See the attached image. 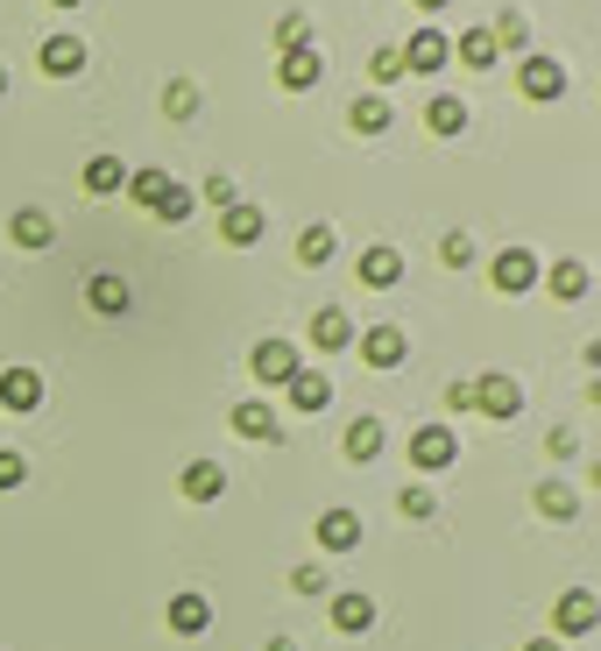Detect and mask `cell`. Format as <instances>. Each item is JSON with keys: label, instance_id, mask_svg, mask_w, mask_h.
I'll list each match as a JSON object with an SVG mask.
<instances>
[{"label": "cell", "instance_id": "obj_20", "mask_svg": "<svg viewBox=\"0 0 601 651\" xmlns=\"http://www.w3.org/2000/svg\"><path fill=\"white\" fill-rule=\"evenodd\" d=\"M283 390H290V411H325V404H333V382H325L319 369H298Z\"/></svg>", "mask_w": 601, "mask_h": 651}, {"label": "cell", "instance_id": "obj_24", "mask_svg": "<svg viewBox=\"0 0 601 651\" xmlns=\"http://www.w3.org/2000/svg\"><path fill=\"white\" fill-rule=\"evenodd\" d=\"M468 100H453V92H439L432 107H424V128H432V136H468Z\"/></svg>", "mask_w": 601, "mask_h": 651}, {"label": "cell", "instance_id": "obj_8", "mask_svg": "<svg viewBox=\"0 0 601 651\" xmlns=\"http://www.w3.org/2000/svg\"><path fill=\"white\" fill-rule=\"evenodd\" d=\"M361 361H368V369H403V361H411L403 326H368V333H361Z\"/></svg>", "mask_w": 601, "mask_h": 651}, {"label": "cell", "instance_id": "obj_26", "mask_svg": "<svg viewBox=\"0 0 601 651\" xmlns=\"http://www.w3.org/2000/svg\"><path fill=\"white\" fill-rule=\"evenodd\" d=\"M234 432L241 439H277L283 425H277V411H269L262 397H248V404H234Z\"/></svg>", "mask_w": 601, "mask_h": 651}, {"label": "cell", "instance_id": "obj_3", "mask_svg": "<svg viewBox=\"0 0 601 651\" xmlns=\"http://www.w3.org/2000/svg\"><path fill=\"white\" fill-rule=\"evenodd\" d=\"M489 283H495L502 298H523V291L538 283V256H531L523 241H510V248H502V256L489 262Z\"/></svg>", "mask_w": 601, "mask_h": 651}, {"label": "cell", "instance_id": "obj_40", "mask_svg": "<svg viewBox=\"0 0 601 651\" xmlns=\"http://www.w3.org/2000/svg\"><path fill=\"white\" fill-rule=\"evenodd\" d=\"M545 453H552V461H573V453H580L573 425H552V432H545Z\"/></svg>", "mask_w": 601, "mask_h": 651}, {"label": "cell", "instance_id": "obj_16", "mask_svg": "<svg viewBox=\"0 0 601 651\" xmlns=\"http://www.w3.org/2000/svg\"><path fill=\"white\" fill-rule=\"evenodd\" d=\"M170 630H178V638H206V630H212V602L191 595V588H184V595H170Z\"/></svg>", "mask_w": 601, "mask_h": 651}, {"label": "cell", "instance_id": "obj_14", "mask_svg": "<svg viewBox=\"0 0 601 651\" xmlns=\"http://www.w3.org/2000/svg\"><path fill=\"white\" fill-rule=\"evenodd\" d=\"M178 489L191 495V503H220V495H227V468H220V461H191V468L178 474Z\"/></svg>", "mask_w": 601, "mask_h": 651}, {"label": "cell", "instance_id": "obj_50", "mask_svg": "<svg viewBox=\"0 0 601 651\" xmlns=\"http://www.w3.org/2000/svg\"><path fill=\"white\" fill-rule=\"evenodd\" d=\"M594 489H601V461H594Z\"/></svg>", "mask_w": 601, "mask_h": 651}, {"label": "cell", "instance_id": "obj_35", "mask_svg": "<svg viewBox=\"0 0 601 651\" xmlns=\"http://www.w3.org/2000/svg\"><path fill=\"white\" fill-rule=\"evenodd\" d=\"M290 588H298V595H325V588H333V573H325V567H312V560H304L298 573H290Z\"/></svg>", "mask_w": 601, "mask_h": 651}, {"label": "cell", "instance_id": "obj_39", "mask_svg": "<svg viewBox=\"0 0 601 651\" xmlns=\"http://www.w3.org/2000/svg\"><path fill=\"white\" fill-rule=\"evenodd\" d=\"M206 199H212V206H220V213H227V206H241V184H234V178H227V170H220V178H206Z\"/></svg>", "mask_w": 601, "mask_h": 651}, {"label": "cell", "instance_id": "obj_30", "mask_svg": "<svg viewBox=\"0 0 601 651\" xmlns=\"http://www.w3.org/2000/svg\"><path fill=\"white\" fill-rule=\"evenodd\" d=\"M86 298H92V312H107V319H113V312H128V304H134V291H128L121 277H92V283H86Z\"/></svg>", "mask_w": 601, "mask_h": 651}, {"label": "cell", "instance_id": "obj_47", "mask_svg": "<svg viewBox=\"0 0 601 651\" xmlns=\"http://www.w3.org/2000/svg\"><path fill=\"white\" fill-rule=\"evenodd\" d=\"M269 651H298V644H290V638H269Z\"/></svg>", "mask_w": 601, "mask_h": 651}, {"label": "cell", "instance_id": "obj_10", "mask_svg": "<svg viewBox=\"0 0 601 651\" xmlns=\"http://www.w3.org/2000/svg\"><path fill=\"white\" fill-rule=\"evenodd\" d=\"M361 283H368V291H397V283H403V248H390V241L361 248Z\"/></svg>", "mask_w": 601, "mask_h": 651}, {"label": "cell", "instance_id": "obj_15", "mask_svg": "<svg viewBox=\"0 0 601 651\" xmlns=\"http://www.w3.org/2000/svg\"><path fill=\"white\" fill-rule=\"evenodd\" d=\"M538 517H552V524H573L580 517V495H573V482H559V474H545V482H538Z\"/></svg>", "mask_w": 601, "mask_h": 651}, {"label": "cell", "instance_id": "obj_27", "mask_svg": "<svg viewBox=\"0 0 601 651\" xmlns=\"http://www.w3.org/2000/svg\"><path fill=\"white\" fill-rule=\"evenodd\" d=\"M220 234L234 241V248H256V241H262V213H256V206H227V213H220Z\"/></svg>", "mask_w": 601, "mask_h": 651}, {"label": "cell", "instance_id": "obj_6", "mask_svg": "<svg viewBox=\"0 0 601 651\" xmlns=\"http://www.w3.org/2000/svg\"><path fill=\"white\" fill-rule=\"evenodd\" d=\"M474 411H481V418H517V411H523V382L502 375V369L481 375V382H474Z\"/></svg>", "mask_w": 601, "mask_h": 651}, {"label": "cell", "instance_id": "obj_28", "mask_svg": "<svg viewBox=\"0 0 601 651\" xmlns=\"http://www.w3.org/2000/svg\"><path fill=\"white\" fill-rule=\"evenodd\" d=\"M453 57H460V64H468V71H495V36L489 29H468V36H460V43H453Z\"/></svg>", "mask_w": 601, "mask_h": 651}, {"label": "cell", "instance_id": "obj_18", "mask_svg": "<svg viewBox=\"0 0 601 651\" xmlns=\"http://www.w3.org/2000/svg\"><path fill=\"white\" fill-rule=\"evenodd\" d=\"M545 291L559 298V304H580L588 298V262H573V256H559L552 270H545Z\"/></svg>", "mask_w": 601, "mask_h": 651}, {"label": "cell", "instance_id": "obj_17", "mask_svg": "<svg viewBox=\"0 0 601 651\" xmlns=\"http://www.w3.org/2000/svg\"><path fill=\"white\" fill-rule=\"evenodd\" d=\"M43 404V375L36 369H8L0 375V411H36Z\"/></svg>", "mask_w": 601, "mask_h": 651}, {"label": "cell", "instance_id": "obj_34", "mask_svg": "<svg viewBox=\"0 0 601 651\" xmlns=\"http://www.w3.org/2000/svg\"><path fill=\"white\" fill-rule=\"evenodd\" d=\"M439 262H445V270H468V262H474V234H460V227H453V234H439Z\"/></svg>", "mask_w": 601, "mask_h": 651}, {"label": "cell", "instance_id": "obj_12", "mask_svg": "<svg viewBox=\"0 0 601 651\" xmlns=\"http://www.w3.org/2000/svg\"><path fill=\"white\" fill-rule=\"evenodd\" d=\"M382 447H390V425H382V418H354V425H347V461L354 468L382 461Z\"/></svg>", "mask_w": 601, "mask_h": 651}, {"label": "cell", "instance_id": "obj_25", "mask_svg": "<svg viewBox=\"0 0 601 651\" xmlns=\"http://www.w3.org/2000/svg\"><path fill=\"white\" fill-rule=\"evenodd\" d=\"M43 71H50V79L86 71V43H79V36H50V43H43Z\"/></svg>", "mask_w": 601, "mask_h": 651}, {"label": "cell", "instance_id": "obj_19", "mask_svg": "<svg viewBox=\"0 0 601 651\" xmlns=\"http://www.w3.org/2000/svg\"><path fill=\"white\" fill-rule=\"evenodd\" d=\"M489 36H495V50H510V57H531V14H523V8H502L495 22H489Z\"/></svg>", "mask_w": 601, "mask_h": 651}, {"label": "cell", "instance_id": "obj_49", "mask_svg": "<svg viewBox=\"0 0 601 651\" xmlns=\"http://www.w3.org/2000/svg\"><path fill=\"white\" fill-rule=\"evenodd\" d=\"M50 8H86V0H50Z\"/></svg>", "mask_w": 601, "mask_h": 651}, {"label": "cell", "instance_id": "obj_13", "mask_svg": "<svg viewBox=\"0 0 601 651\" xmlns=\"http://www.w3.org/2000/svg\"><path fill=\"white\" fill-rule=\"evenodd\" d=\"M390 121H397V107L382 100V92H361V100L347 107V128H354V136H390Z\"/></svg>", "mask_w": 601, "mask_h": 651}, {"label": "cell", "instance_id": "obj_32", "mask_svg": "<svg viewBox=\"0 0 601 651\" xmlns=\"http://www.w3.org/2000/svg\"><path fill=\"white\" fill-rule=\"evenodd\" d=\"M128 199H134V206H149V213H157V206L170 199V178H163V170H134V178H128Z\"/></svg>", "mask_w": 601, "mask_h": 651}, {"label": "cell", "instance_id": "obj_44", "mask_svg": "<svg viewBox=\"0 0 601 651\" xmlns=\"http://www.w3.org/2000/svg\"><path fill=\"white\" fill-rule=\"evenodd\" d=\"M580 361H588V369L601 375V340H588V348H580Z\"/></svg>", "mask_w": 601, "mask_h": 651}, {"label": "cell", "instance_id": "obj_31", "mask_svg": "<svg viewBox=\"0 0 601 651\" xmlns=\"http://www.w3.org/2000/svg\"><path fill=\"white\" fill-rule=\"evenodd\" d=\"M86 191H100V199L107 191H128V163L121 157H92L86 163Z\"/></svg>", "mask_w": 601, "mask_h": 651}, {"label": "cell", "instance_id": "obj_2", "mask_svg": "<svg viewBox=\"0 0 601 651\" xmlns=\"http://www.w3.org/2000/svg\"><path fill=\"white\" fill-rule=\"evenodd\" d=\"M453 461H460V432L453 425H418L411 432V468L418 474H445Z\"/></svg>", "mask_w": 601, "mask_h": 651}, {"label": "cell", "instance_id": "obj_23", "mask_svg": "<svg viewBox=\"0 0 601 651\" xmlns=\"http://www.w3.org/2000/svg\"><path fill=\"white\" fill-rule=\"evenodd\" d=\"M319 545H325V552H354V545H361V517H354V510H325V517H319Z\"/></svg>", "mask_w": 601, "mask_h": 651}, {"label": "cell", "instance_id": "obj_37", "mask_svg": "<svg viewBox=\"0 0 601 651\" xmlns=\"http://www.w3.org/2000/svg\"><path fill=\"white\" fill-rule=\"evenodd\" d=\"M163 107H170V113H178V121H184V113L199 107V86H191V79H170V92H163Z\"/></svg>", "mask_w": 601, "mask_h": 651}, {"label": "cell", "instance_id": "obj_45", "mask_svg": "<svg viewBox=\"0 0 601 651\" xmlns=\"http://www.w3.org/2000/svg\"><path fill=\"white\" fill-rule=\"evenodd\" d=\"M523 651H567V644H559V638H531V644H523Z\"/></svg>", "mask_w": 601, "mask_h": 651}, {"label": "cell", "instance_id": "obj_41", "mask_svg": "<svg viewBox=\"0 0 601 651\" xmlns=\"http://www.w3.org/2000/svg\"><path fill=\"white\" fill-rule=\"evenodd\" d=\"M368 71H375V86H397L403 79V57L397 50H375V64H368Z\"/></svg>", "mask_w": 601, "mask_h": 651}, {"label": "cell", "instance_id": "obj_43", "mask_svg": "<svg viewBox=\"0 0 601 651\" xmlns=\"http://www.w3.org/2000/svg\"><path fill=\"white\" fill-rule=\"evenodd\" d=\"M445 411H474V382H445Z\"/></svg>", "mask_w": 601, "mask_h": 651}, {"label": "cell", "instance_id": "obj_9", "mask_svg": "<svg viewBox=\"0 0 601 651\" xmlns=\"http://www.w3.org/2000/svg\"><path fill=\"white\" fill-rule=\"evenodd\" d=\"M248 369H256V382H290V375L304 369V361H298V348H290V340H256Z\"/></svg>", "mask_w": 601, "mask_h": 651}, {"label": "cell", "instance_id": "obj_5", "mask_svg": "<svg viewBox=\"0 0 601 651\" xmlns=\"http://www.w3.org/2000/svg\"><path fill=\"white\" fill-rule=\"evenodd\" d=\"M397 57H403V71H424V79H432V71L453 64V36H445V29H418Z\"/></svg>", "mask_w": 601, "mask_h": 651}, {"label": "cell", "instance_id": "obj_51", "mask_svg": "<svg viewBox=\"0 0 601 651\" xmlns=\"http://www.w3.org/2000/svg\"><path fill=\"white\" fill-rule=\"evenodd\" d=\"M0 92H8V71H0Z\"/></svg>", "mask_w": 601, "mask_h": 651}, {"label": "cell", "instance_id": "obj_7", "mask_svg": "<svg viewBox=\"0 0 601 651\" xmlns=\"http://www.w3.org/2000/svg\"><path fill=\"white\" fill-rule=\"evenodd\" d=\"M319 79H325V57H319L312 43H298V50L277 57V86H283V92H312Z\"/></svg>", "mask_w": 601, "mask_h": 651}, {"label": "cell", "instance_id": "obj_22", "mask_svg": "<svg viewBox=\"0 0 601 651\" xmlns=\"http://www.w3.org/2000/svg\"><path fill=\"white\" fill-rule=\"evenodd\" d=\"M340 256V227H304V234H298V262H304V270H325V262H333Z\"/></svg>", "mask_w": 601, "mask_h": 651}, {"label": "cell", "instance_id": "obj_4", "mask_svg": "<svg viewBox=\"0 0 601 651\" xmlns=\"http://www.w3.org/2000/svg\"><path fill=\"white\" fill-rule=\"evenodd\" d=\"M552 623H559V638H588V630H601V595L594 588H567L552 602Z\"/></svg>", "mask_w": 601, "mask_h": 651}, {"label": "cell", "instance_id": "obj_29", "mask_svg": "<svg viewBox=\"0 0 601 651\" xmlns=\"http://www.w3.org/2000/svg\"><path fill=\"white\" fill-rule=\"evenodd\" d=\"M8 234L22 241V248H50V241H57V227H50V213H36V206H22V213L8 220Z\"/></svg>", "mask_w": 601, "mask_h": 651}, {"label": "cell", "instance_id": "obj_48", "mask_svg": "<svg viewBox=\"0 0 601 651\" xmlns=\"http://www.w3.org/2000/svg\"><path fill=\"white\" fill-rule=\"evenodd\" d=\"M418 8H424V14H439V8H445V0H418Z\"/></svg>", "mask_w": 601, "mask_h": 651}, {"label": "cell", "instance_id": "obj_36", "mask_svg": "<svg viewBox=\"0 0 601 651\" xmlns=\"http://www.w3.org/2000/svg\"><path fill=\"white\" fill-rule=\"evenodd\" d=\"M191 206H199V199H191L184 184H170V199L157 206V220H170V227H178V220H191Z\"/></svg>", "mask_w": 601, "mask_h": 651}, {"label": "cell", "instance_id": "obj_33", "mask_svg": "<svg viewBox=\"0 0 601 651\" xmlns=\"http://www.w3.org/2000/svg\"><path fill=\"white\" fill-rule=\"evenodd\" d=\"M397 510H403V517H411V524H424V517H439V495H432V489H424V482H411V489H403V495H397Z\"/></svg>", "mask_w": 601, "mask_h": 651}, {"label": "cell", "instance_id": "obj_42", "mask_svg": "<svg viewBox=\"0 0 601 651\" xmlns=\"http://www.w3.org/2000/svg\"><path fill=\"white\" fill-rule=\"evenodd\" d=\"M277 43H283V50L304 43V14H283V22H277Z\"/></svg>", "mask_w": 601, "mask_h": 651}, {"label": "cell", "instance_id": "obj_1", "mask_svg": "<svg viewBox=\"0 0 601 651\" xmlns=\"http://www.w3.org/2000/svg\"><path fill=\"white\" fill-rule=\"evenodd\" d=\"M567 79H573V71H567V57H545V50H531V57L517 64L523 100H538V107H545V100H559V92H567Z\"/></svg>", "mask_w": 601, "mask_h": 651}, {"label": "cell", "instance_id": "obj_46", "mask_svg": "<svg viewBox=\"0 0 601 651\" xmlns=\"http://www.w3.org/2000/svg\"><path fill=\"white\" fill-rule=\"evenodd\" d=\"M588 404H601V375H594V382H588Z\"/></svg>", "mask_w": 601, "mask_h": 651}, {"label": "cell", "instance_id": "obj_11", "mask_svg": "<svg viewBox=\"0 0 601 651\" xmlns=\"http://www.w3.org/2000/svg\"><path fill=\"white\" fill-rule=\"evenodd\" d=\"M354 340L361 333H354V319H347L340 304H319V312H312V348L319 354H340V348H354Z\"/></svg>", "mask_w": 601, "mask_h": 651}, {"label": "cell", "instance_id": "obj_38", "mask_svg": "<svg viewBox=\"0 0 601 651\" xmlns=\"http://www.w3.org/2000/svg\"><path fill=\"white\" fill-rule=\"evenodd\" d=\"M22 482H29V461L14 447H0V489H22Z\"/></svg>", "mask_w": 601, "mask_h": 651}, {"label": "cell", "instance_id": "obj_21", "mask_svg": "<svg viewBox=\"0 0 601 651\" xmlns=\"http://www.w3.org/2000/svg\"><path fill=\"white\" fill-rule=\"evenodd\" d=\"M333 630H347V638L375 630V602H368L361 588H347V595H333Z\"/></svg>", "mask_w": 601, "mask_h": 651}]
</instances>
